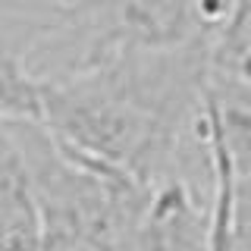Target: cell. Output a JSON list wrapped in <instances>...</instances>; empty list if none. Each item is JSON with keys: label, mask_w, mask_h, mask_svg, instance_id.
Masks as SVG:
<instances>
[{"label": "cell", "mask_w": 251, "mask_h": 251, "mask_svg": "<svg viewBox=\"0 0 251 251\" xmlns=\"http://www.w3.org/2000/svg\"><path fill=\"white\" fill-rule=\"evenodd\" d=\"M44 210L13 126H0V251H38Z\"/></svg>", "instance_id": "6da1fadb"}, {"label": "cell", "mask_w": 251, "mask_h": 251, "mask_svg": "<svg viewBox=\"0 0 251 251\" xmlns=\"http://www.w3.org/2000/svg\"><path fill=\"white\" fill-rule=\"evenodd\" d=\"M198 113L204 135L226 157L232 179H251V85L207 73Z\"/></svg>", "instance_id": "7a4b0ae2"}, {"label": "cell", "mask_w": 251, "mask_h": 251, "mask_svg": "<svg viewBox=\"0 0 251 251\" xmlns=\"http://www.w3.org/2000/svg\"><path fill=\"white\" fill-rule=\"evenodd\" d=\"M41 123V75L28 53L0 38V126Z\"/></svg>", "instance_id": "3957f363"}, {"label": "cell", "mask_w": 251, "mask_h": 251, "mask_svg": "<svg viewBox=\"0 0 251 251\" xmlns=\"http://www.w3.org/2000/svg\"><path fill=\"white\" fill-rule=\"evenodd\" d=\"M207 73L251 85V0H239L226 25L207 44Z\"/></svg>", "instance_id": "277c9868"}, {"label": "cell", "mask_w": 251, "mask_h": 251, "mask_svg": "<svg viewBox=\"0 0 251 251\" xmlns=\"http://www.w3.org/2000/svg\"><path fill=\"white\" fill-rule=\"evenodd\" d=\"M38 251H120L116 245H110L107 239L73 229V226H57V223H44L41 235V248Z\"/></svg>", "instance_id": "5b68a950"}, {"label": "cell", "mask_w": 251, "mask_h": 251, "mask_svg": "<svg viewBox=\"0 0 251 251\" xmlns=\"http://www.w3.org/2000/svg\"><path fill=\"white\" fill-rule=\"evenodd\" d=\"M235 6H239V0H192L195 28H198L204 44L214 41V35L226 25V19L232 16Z\"/></svg>", "instance_id": "8992f818"}, {"label": "cell", "mask_w": 251, "mask_h": 251, "mask_svg": "<svg viewBox=\"0 0 251 251\" xmlns=\"http://www.w3.org/2000/svg\"><path fill=\"white\" fill-rule=\"evenodd\" d=\"M28 3H57V6H66L69 10V6H75L78 0H28Z\"/></svg>", "instance_id": "52a82bcc"}]
</instances>
